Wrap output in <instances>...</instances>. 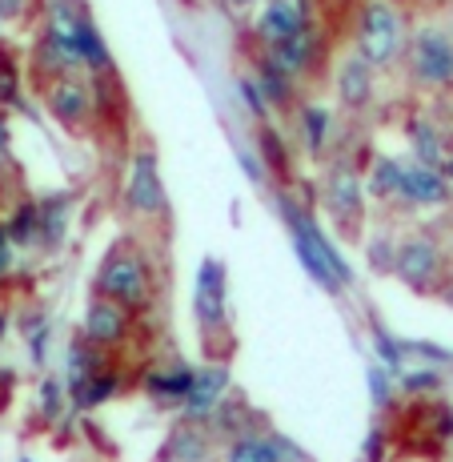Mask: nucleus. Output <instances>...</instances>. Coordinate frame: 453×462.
<instances>
[{"label":"nucleus","mask_w":453,"mask_h":462,"mask_svg":"<svg viewBox=\"0 0 453 462\" xmlns=\"http://www.w3.org/2000/svg\"><path fill=\"white\" fill-rule=\"evenodd\" d=\"M277 209H281V217H285V229L293 237V254H297V262L305 265V273L325 290V294H341V290L349 286L353 273H349V265H345V257L333 250V242L322 234V226H317L293 198H285V193H277Z\"/></svg>","instance_id":"obj_1"},{"label":"nucleus","mask_w":453,"mask_h":462,"mask_svg":"<svg viewBox=\"0 0 453 462\" xmlns=\"http://www.w3.org/2000/svg\"><path fill=\"white\" fill-rule=\"evenodd\" d=\"M405 24L394 0H366L358 13V52L373 69H394L405 57Z\"/></svg>","instance_id":"obj_2"},{"label":"nucleus","mask_w":453,"mask_h":462,"mask_svg":"<svg viewBox=\"0 0 453 462\" xmlns=\"http://www.w3.org/2000/svg\"><path fill=\"white\" fill-rule=\"evenodd\" d=\"M410 81L425 93H441L453 88V32L425 24L410 41Z\"/></svg>","instance_id":"obj_3"},{"label":"nucleus","mask_w":453,"mask_h":462,"mask_svg":"<svg viewBox=\"0 0 453 462\" xmlns=\"http://www.w3.org/2000/svg\"><path fill=\"white\" fill-rule=\"evenodd\" d=\"M96 294L113 298L121 306H140L149 298V265L132 245H117L109 257H104L101 273H96Z\"/></svg>","instance_id":"obj_4"},{"label":"nucleus","mask_w":453,"mask_h":462,"mask_svg":"<svg viewBox=\"0 0 453 462\" xmlns=\"http://www.w3.org/2000/svg\"><path fill=\"white\" fill-rule=\"evenodd\" d=\"M121 201L129 213L137 217H157L165 213V177H161V162L149 145H140L137 153L124 165V185H121Z\"/></svg>","instance_id":"obj_5"},{"label":"nucleus","mask_w":453,"mask_h":462,"mask_svg":"<svg viewBox=\"0 0 453 462\" xmlns=\"http://www.w3.org/2000/svg\"><path fill=\"white\" fill-rule=\"evenodd\" d=\"M366 181L349 162H337L325 173V209L337 221V229L345 234H358L361 217H366Z\"/></svg>","instance_id":"obj_6"},{"label":"nucleus","mask_w":453,"mask_h":462,"mask_svg":"<svg viewBox=\"0 0 453 462\" xmlns=\"http://www.w3.org/2000/svg\"><path fill=\"white\" fill-rule=\"evenodd\" d=\"M193 314H197L201 334L213 337L225 330V265L217 257H205L193 282Z\"/></svg>","instance_id":"obj_7"},{"label":"nucleus","mask_w":453,"mask_h":462,"mask_svg":"<svg viewBox=\"0 0 453 462\" xmlns=\"http://www.w3.org/2000/svg\"><path fill=\"white\" fill-rule=\"evenodd\" d=\"M305 29H313V24H309V13H305V0H261V13H257L253 32L265 49L301 37Z\"/></svg>","instance_id":"obj_8"},{"label":"nucleus","mask_w":453,"mask_h":462,"mask_svg":"<svg viewBox=\"0 0 453 462\" xmlns=\"http://www.w3.org/2000/svg\"><path fill=\"white\" fill-rule=\"evenodd\" d=\"M44 105H49V113L60 121V125L81 129V125H88V117H93L96 97H93V85L81 81L77 73H68V77H57V81L49 85Z\"/></svg>","instance_id":"obj_9"},{"label":"nucleus","mask_w":453,"mask_h":462,"mask_svg":"<svg viewBox=\"0 0 453 462\" xmlns=\"http://www.w3.org/2000/svg\"><path fill=\"white\" fill-rule=\"evenodd\" d=\"M453 198L446 169H433L425 162H405L402 173V189H397V201H405L410 209H438Z\"/></svg>","instance_id":"obj_10"},{"label":"nucleus","mask_w":453,"mask_h":462,"mask_svg":"<svg viewBox=\"0 0 453 462\" xmlns=\"http://www.w3.org/2000/svg\"><path fill=\"white\" fill-rule=\"evenodd\" d=\"M394 273L413 290H430L441 273V250L433 237H410V242L397 245V262Z\"/></svg>","instance_id":"obj_11"},{"label":"nucleus","mask_w":453,"mask_h":462,"mask_svg":"<svg viewBox=\"0 0 453 462\" xmlns=\"http://www.w3.org/2000/svg\"><path fill=\"white\" fill-rule=\"evenodd\" d=\"M124 334H129V306L113 298H93L85 314V342H93L96 350H109V346H121Z\"/></svg>","instance_id":"obj_12"},{"label":"nucleus","mask_w":453,"mask_h":462,"mask_svg":"<svg viewBox=\"0 0 453 462\" xmlns=\"http://www.w3.org/2000/svg\"><path fill=\"white\" fill-rule=\"evenodd\" d=\"M229 390V366H221V362H213V366H201L197 378H193L189 394H185V414H189L193 422H205L213 419V411L221 406V398H225Z\"/></svg>","instance_id":"obj_13"},{"label":"nucleus","mask_w":453,"mask_h":462,"mask_svg":"<svg viewBox=\"0 0 453 462\" xmlns=\"http://www.w3.org/2000/svg\"><path fill=\"white\" fill-rule=\"evenodd\" d=\"M373 88H377V69L361 52H349L341 60V69H337V97H341V105L353 113L366 109L373 101Z\"/></svg>","instance_id":"obj_14"},{"label":"nucleus","mask_w":453,"mask_h":462,"mask_svg":"<svg viewBox=\"0 0 453 462\" xmlns=\"http://www.w3.org/2000/svg\"><path fill=\"white\" fill-rule=\"evenodd\" d=\"M405 137H410V153L413 162H425L433 169H446L449 165V145L446 137H441V129L433 125L430 117H410V125H405Z\"/></svg>","instance_id":"obj_15"},{"label":"nucleus","mask_w":453,"mask_h":462,"mask_svg":"<svg viewBox=\"0 0 453 462\" xmlns=\"http://www.w3.org/2000/svg\"><path fill=\"white\" fill-rule=\"evenodd\" d=\"M265 57H273L289 77H297V81H301V77L313 69V60H317L313 29H305L301 37H293V41H285V44H273V49H265Z\"/></svg>","instance_id":"obj_16"},{"label":"nucleus","mask_w":453,"mask_h":462,"mask_svg":"<svg viewBox=\"0 0 453 462\" xmlns=\"http://www.w3.org/2000/svg\"><path fill=\"white\" fill-rule=\"evenodd\" d=\"M253 77H257V85L265 88V97H269L273 109H289V105H293V93H297L293 85H297V77H289L273 57H265V52H261V60H257V73H253Z\"/></svg>","instance_id":"obj_17"},{"label":"nucleus","mask_w":453,"mask_h":462,"mask_svg":"<svg viewBox=\"0 0 453 462\" xmlns=\"http://www.w3.org/2000/svg\"><path fill=\"white\" fill-rule=\"evenodd\" d=\"M96 370H104L96 346L85 342V337H81V342H73V350H68V362H65V386L73 390V398L96 378Z\"/></svg>","instance_id":"obj_18"},{"label":"nucleus","mask_w":453,"mask_h":462,"mask_svg":"<svg viewBox=\"0 0 453 462\" xmlns=\"http://www.w3.org/2000/svg\"><path fill=\"white\" fill-rule=\"evenodd\" d=\"M330 133H333V113L325 109V105H305V109H301V137H305V153L309 157L325 153Z\"/></svg>","instance_id":"obj_19"},{"label":"nucleus","mask_w":453,"mask_h":462,"mask_svg":"<svg viewBox=\"0 0 453 462\" xmlns=\"http://www.w3.org/2000/svg\"><path fill=\"white\" fill-rule=\"evenodd\" d=\"M402 173H405V162L402 157H377L366 177V189L373 193L377 201H397V189H402Z\"/></svg>","instance_id":"obj_20"},{"label":"nucleus","mask_w":453,"mask_h":462,"mask_svg":"<svg viewBox=\"0 0 453 462\" xmlns=\"http://www.w3.org/2000/svg\"><path fill=\"white\" fill-rule=\"evenodd\" d=\"M68 209L73 201L65 193H52V198L41 201V245H60L68 234Z\"/></svg>","instance_id":"obj_21"},{"label":"nucleus","mask_w":453,"mask_h":462,"mask_svg":"<svg viewBox=\"0 0 453 462\" xmlns=\"http://www.w3.org/2000/svg\"><path fill=\"white\" fill-rule=\"evenodd\" d=\"M168 458L173 462H205L209 458V439H205V430H201V422L189 419V426H177L173 439H168Z\"/></svg>","instance_id":"obj_22"},{"label":"nucleus","mask_w":453,"mask_h":462,"mask_svg":"<svg viewBox=\"0 0 453 462\" xmlns=\"http://www.w3.org/2000/svg\"><path fill=\"white\" fill-rule=\"evenodd\" d=\"M5 229L16 245H41V201H21L5 221Z\"/></svg>","instance_id":"obj_23"},{"label":"nucleus","mask_w":453,"mask_h":462,"mask_svg":"<svg viewBox=\"0 0 453 462\" xmlns=\"http://www.w3.org/2000/svg\"><path fill=\"white\" fill-rule=\"evenodd\" d=\"M229 462H281L273 434H237L229 447Z\"/></svg>","instance_id":"obj_24"},{"label":"nucleus","mask_w":453,"mask_h":462,"mask_svg":"<svg viewBox=\"0 0 453 462\" xmlns=\"http://www.w3.org/2000/svg\"><path fill=\"white\" fill-rule=\"evenodd\" d=\"M193 378H197V370H189V366L153 370V374L145 378V386H149V394H157V398H181V402H185V394H189Z\"/></svg>","instance_id":"obj_25"},{"label":"nucleus","mask_w":453,"mask_h":462,"mask_svg":"<svg viewBox=\"0 0 453 462\" xmlns=\"http://www.w3.org/2000/svg\"><path fill=\"white\" fill-rule=\"evenodd\" d=\"M257 153H261V162L269 165V173H289V149H285V141H281V133L265 121L261 133H257Z\"/></svg>","instance_id":"obj_26"},{"label":"nucleus","mask_w":453,"mask_h":462,"mask_svg":"<svg viewBox=\"0 0 453 462\" xmlns=\"http://www.w3.org/2000/svg\"><path fill=\"white\" fill-rule=\"evenodd\" d=\"M113 390H117V374H113V370H96V378L77 394V411H93V406H101L104 398H113Z\"/></svg>","instance_id":"obj_27"},{"label":"nucleus","mask_w":453,"mask_h":462,"mask_svg":"<svg viewBox=\"0 0 453 462\" xmlns=\"http://www.w3.org/2000/svg\"><path fill=\"white\" fill-rule=\"evenodd\" d=\"M237 88H241V97H245L249 113H257V121H269L273 105H269V97H265V88L257 85V77H241V81H237Z\"/></svg>","instance_id":"obj_28"},{"label":"nucleus","mask_w":453,"mask_h":462,"mask_svg":"<svg viewBox=\"0 0 453 462\" xmlns=\"http://www.w3.org/2000/svg\"><path fill=\"white\" fill-rule=\"evenodd\" d=\"M0 105H21V81H16V65L8 52L0 49Z\"/></svg>","instance_id":"obj_29"},{"label":"nucleus","mask_w":453,"mask_h":462,"mask_svg":"<svg viewBox=\"0 0 453 462\" xmlns=\"http://www.w3.org/2000/svg\"><path fill=\"white\" fill-rule=\"evenodd\" d=\"M373 337H377V358L385 362V370H402V346L381 330V326H373Z\"/></svg>","instance_id":"obj_30"},{"label":"nucleus","mask_w":453,"mask_h":462,"mask_svg":"<svg viewBox=\"0 0 453 462\" xmlns=\"http://www.w3.org/2000/svg\"><path fill=\"white\" fill-rule=\"evenodd\" d=\"M237 162H241V169L249 173V181H269V165L261 162V153H249V149H237Z\"/></svg>","instance_id":"obj_31"},{"label":"nucleus","mask_w":453,"mask_h":462,"mask_svg":"<svg viewBox=\"0 0 453 462\" xmlns=\"http://www.w3.org/2000/svg\"><path fill=\"white\" fill-rule=\"evenodd\" d=\"M41 402H44V414H49V419H57L60 414V386L57 382H41Z\"/></svg>","instance_id":"obj_32"},{"label":"nucleus","mask_w":453,"mask_h":462,"mask_svg":"<svg viewBox=\"0 0 453 462\" xmlns=\"http://www.w3.org/2000/svg\"><path fill=\"white\" fill-rule=\"evenodd\" d=\"M402 382H405V390H430V386H438V374L433 370H410Z\"/></svg>","instance_id":"obj_33"},{"label":"nucleus","mask_w":453,"mask_h":462,"mask_svg":"<svg viewBox=\"0 0 453 462\" xmlns=\"http://www.w3.org/2000/svg\"><path fill=\"white\" fill-rule=\"evenodd\" d=\"M369 386H373V402H385V398H389V374H385V370H369Z\"/></svg>","instance_id":"obj_34"},{"label":"nucleus","mask_w":453,"mask_h":462,"mask_svg":"<svg viewBox=\"0 0 453 462\" xmlns=\"http://www.w3.org/2000/svg\"><path fill=\"white\" fill-rule=\"evenodd\" d=\"M13 237H8V229L0 226V273H8V265H13Z\"/></svg>","instance_id":"obj_35"},{"label":"nucleus","mask_w":453,"mask_h":462,"mask_svg":"<svg viewBox=\"0 0 453 462\" xmlns=\"http://www.w3.org/2000/svg\"><path fill=\"white\" fill-rule=\"evenodd\" d=\"M21 8H24V0H0V21H13Z\"/></svg>","instance_id":"obj_36"},{"label":"nucleus","mask_w":453,"mask_h":462,"mask_svg":"<svg viewBox=\"0 0 453 462\" xmlns=\"http://www.w3.org/2000/svg\"><path fill=\"white\" fill-rule=\"evenodd\" d=\"M8 157V121H5V113H0V162Z\"/></svg>","instance_id":"obj_37"},{"label":"nucleus","mask_w":453,"mask_h":462,"mask_svg":"<svg viewBox=\"0 0 453 462\" xmlns=\"http://www.w3.org/2000/svg\"><path fill=\"white\" fill-rule=\"evenodd\" d=\"M225 8H249V5H257V0H221Z\"/></svg>","instance_id":"obj_38"},{"label":"nucleus","mask_w":453,"mask_h":462,"mask_svg":"<svg viewBox=\"0 0 453 462\" xmlns=\"http://www.w3.org/2000/svg\"><path fill=\"white\" fill-rule=\"evenodd\" d=\"M8 334V314H0V337Z\"/></svg>","instance_id":"obj_39"},{"label":"nucleus","mask_w":453,"mask_h":462,"mask_svg":"<svg viewBox=\"0 0 453 462\" xmlns=\"http://www.w3.org/2000/svg\"><path fill=\"white\" fill-rule=\"evenodd\" d=\"M446 177H449V189H453V157H449V165H446Z\"/></svg>","instance_id":"obj_40"},{"label":"nucleus","mask_w":453,"mask_h":462,"mask_svg":"<svg viewBox=\"0 0 453 462\" xmlns=\"http://www.w3.org/2000/svg\"><path fill=\"white\" fill-rule=\"evenodd\" d=\"M21 462H29V458H21Z\"/></svg>","instance_id":"obj_41"}]
</instances>
